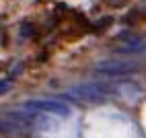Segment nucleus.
<instances>
[{
    "instance_id": "1",
    "label": "nucleus",
    "mask_w": 146,
    "mask_h": 138,
    "mask_svg": "<svg viewBox=\"0 0 146 138\" xmlns=\"http://www.w3.org/2000/svg\"><path fill=\"white\" fill-rule=\"evenodd\" d=\"M25 107L27 109H33V111L50 113V115H60V117L70 115V107L64 101H58V99H33V101H27Z\"/></svg>"
},
{
    "instance_id": "2",
    "label": "nucleus",
    "mask_w": 146,
    "mask_h": 138,
    "mask_svg": "<svg viewBox=\"0 0 146 138\" xmlns=\"http://www.w3.org/2000/svg\"><path fill=\"white\" fill-rule=\"evenodd\" d=\"M68 97L72 99H78V101H91V103H99L105 99V91H101V87H95V85H86V87H76V89H70L66 93Z\"/></svg>"
},
{
    "instance_id": "3",
    "label": "nucleus",
    "mask_w": 146,
    "mask_h": 138,
    "mask_svg": "<svg viewBox=\"0 0 146 138\" xmlns=\"http://www.w3.org/2000/svg\"><path fill=\"white\" fill-rule=\"evenodd\" d=\"M99 70L105 72V74H119V72L132 70V64H125V62H103V64H99Z\"/></svg>"
}]
</instances>
